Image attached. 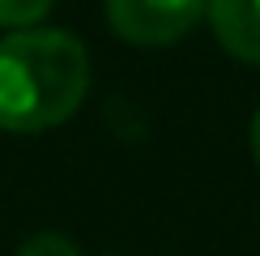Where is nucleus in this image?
Masks as SVG:
<instances>
[{
  "label": "nucleus",
  "instance_id": "obj_1",
  "mask_svg": "<svg viewBox=\"0 0 260 256\" xmlns=\"http://www.w3.org/2000/svg\"><path fill=\"white\" fill-rule=\"evenodd\" d=\"M90 56L69 30L26 26L0 39V133H47L85 103Z\"/></svg>",
  "mask_w": 260,
  "mask_h": 256
},
{
  "label": "nucleus",
  "instance_id": "obj_2",
  "mask_svg": "<svg viewBox=\"0 0 260 256\" xmlns=\"http://www.w3.org/2000/svg\"><path fill=\"white\" fill-rule=\"evenodd\" d=\"M107 26L137 47H171L205 17V0H103Z\"/></svg>",
  "mask_w": 260,
  "mask_h": 256
},
{
  "label": "nucleus",
  "instance_id": "obj_3",
  "mask_svg": "<svg viewBox=\"0 0 260 256\" xmlns=\"http://www.w3.org/2000/svg\"><path fill=\"white\" fill-rule=\"evenodd\" d=\"M205 17L226 56L260 64V0H205Z\"/></svg>",
  "mask_w": 260,
  "mask_h": 256
},
{
  "label": "nucleus",
  "instance_id": "obj_4",
  "mask_svg": "<svg viewBox=\"0 0 260 256\" xmlns=\"http://www.w3.org/2000/svg\"><path fill=\"white\" fill-rule=\"evenodd\" d=\"M56 5H60V0H0V26H5V30L39 26Z\"/></svg>",
  "mask_w": 260,
  "mask_h": 256
},
{
  "label": "nucleus",
  "instance_id": "obj_5",
  "mask_svg": "<svg viewBox=\"0 0 260 256\" xmlns=\"http://www.w3.org/2000/svg\"><path fill=\"white\" fill-rule=\"evenodd\" d=\"M17 256H81V252H77V243H73L69 235L39 231V235H30V239L17 248Z\"/></svg>",
  "mask_w": 260,
  "mask_h": 256
},
{
  "label": "nucleus",
  "instance_id": "obj_6",
  "mask_svg": "<svg viewBox=\"0 0 260 256\" xmlns=\"http://www.w3.org/2000/svg\"><path fill=\"white\" fill-rule=\"evenodd\" d=\"M247 145H252V158L260 163V111L252 115V128H247Z\"/></svg>",
  "mask_w": 260,
  "mask_h": 256
}]
</instances>
